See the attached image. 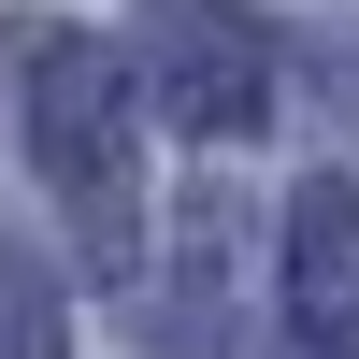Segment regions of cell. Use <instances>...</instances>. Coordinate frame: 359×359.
<instances>
[{
    "instance_id": "1",
    "label": "cell",
    "mask_w": 359,
    "mask_h": 359,
    "mask_svg": "<svg viewBox=\"0 0 359 359\" xmlns=\"http://www.w3.org/2000/svg\"><path fill=\"white\" fill-rule=\"evenodd\" d=\"M29 172L57 187L86 273L130 287L144 273V101H130V72H115V43L72 29V43L29 57Z\"/></svg>"
},
{
    "instance_id": "2",
    "label": "cell",
    "mask_w": 359,
    "mask_h": 359,
    "mask_svg": "<svg viewBox=\"0 0 359 359\" xmlns=\"http://www.w3.org/2000/svg\"><path fill=\"white\" fill-rule=\"evenodd\" d=\"M144 101L187 144H245L259 115H273V43H259L230 0H158V29H144Z\"/></svg>"
},
{
    "instance_id": "3",
    "label": "cell",
    "mask_w": 359,
    "mask_h": 359,
    "mask_svg": "<svg viewBox=\"0 0 359 359\" xmlns=\"http://www.w3.org/2000/svg\"><path fill=\"white\" fill-rule=\"evenodd\" d=\"M273 287H287V331L316 359H359V187L316 172L287 187V230H273Z\"/></svg>"
},
{
    "instance_id": "4",
    "label": "cell",
    "mask_w": 359,
    "mask_h": 359,
    "mask_svg": "<svg viewBox=\"0 0 359 359\" xmlns=\"http://www.w3.org/2000/svg\"><path fill=\"white\" fill-rule=\"evenodd\" d=\"M0 359H72V331H57V273L15 259V245H0Z\"/></svg>"
}]
</instances>
